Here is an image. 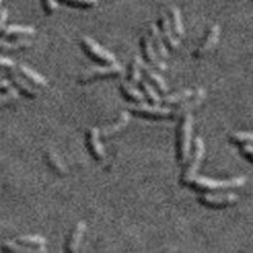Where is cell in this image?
I'll return each instance as SVG.
<instances>
[{"label": "cell", "mask_w": 253, "mask_h": 253, "mask_svg": "<svg viewBox=\"0 0 253 253\" xmlns=\"http://www.w3.org/2000/svg\"><path fill=\"white\" fill-rule=\"evenodd\" d=\"M14 241L20 245L27 246V247L35 248L37 252H47L46 238L42 236H37V234H35V236H20L17 237Z\"/></svg>", "instance_id": "cell-21"}, {"label": "cell", "mask_w": 253, "mask_h": 253, "mask_svg": "<svg viewBox=\"0 0 253 253\" xmlns=\"http://www.w3.org/2000/svg\"><path fill=\"white\" fill-rule=\"evenodd\" d=\"M100 129L96 126H91L86 132V144L90 151V155L96 161H104L105 160V148L100 141Z\"/></svg>", "instance_id": "cell-12"}, {"label": "cell", "mask_w": 253, "mask_h": 253, "mask_svg": "<svg viewBox=\"0 0 253 253\" xmlns=\"http://www.w3.org/2000/svg\"><path fill=\"white\" fill-rule=\"evenodd\" d=\"M141 44L142 51H143V56L144 58H146L147 62L150 63L152 67L157 69L158 71H165V70L167 69L166 63H165V61L158 56L157 51H156L155 46H153L152 40H151L150 33L142 36Z\"/></svg>", "instance_id": "cell-11"}, {"label": "cell", "mask_w": 253, "mask_h": 253, "mask_svg": "<svg viewBox=\"0 0 253 253\" xmlns=\"http://www.w3.org/2000/svg\"><path fill=\"white\" fill-rule=\"evenodd\" d=\"M193 94H194V90H190V89L180 90V91L173 92V94H166L164 98H162L161 104H164L165 107H175V105H177V104L182 103L184 100L189 99Z\"/></svg>", "instance_id": "cell-24"}, {"label": "cell", "mask_w": 253, "mask_h": 253, "mask_svg": "<svg viewBox=\"0 0 253 253\" xmlns=\"http://www.w3.org/2000/svg\"><path fill=\"white\" fill-rule=\"evenodd\" d=\"M121 92L126 100L132 103H141L144 101V94L137 89L135 85H133L129 80H124L121 83Z\"/></svg>", "instance_id": "cell-20"}, {"label": "cell", "mask_w": 253, "mask_h": 253, "mask_svg": "<svg viewBox=\"0 0 253 253\" xmlns=\"http://www.w3.org/2000/svg\"><path fill=\"white\" fill-rule=\"evenodd\" d=\"M124 74V70L121 63L115 62L110 65H103V66L89 67L84 70L83 74L79 76V83L80 84H90L92 81L100 80V79L118 78Z\"/></svg>", "instance_id": "cell-4"}, {"label": "cell", "mask_w": 253, "mask_h": 253, "mask_svg": "<svg viewBox=\"0 0 253 253\" xmlns=\"http://www.w3.org/2000/svg\"><path fill=\"white\" fill-rule=\"evenodd\" d=\"M193 122L191 113H186L180 118L177 126V143H176V158L180 166H185L193 150Z\"/></svg>", "instance_id": "cell-1"}, {"label": "cell", "mask_w": 253, "mask_h": 253, "mask_svg": "<svg viewBox=\"0 0 253 253\" xmlns=\"http://www.w3.org/2000/svg\"><path fill=\"white\" fill-rule=\"evenodd\" d=\"M239 152H241L242 156H245V157H247L248 160H251V161L253 162V143L241 146Z\"/></svg>", "instance_id": "cell-33"}, {"label": "cell", "mask_w": 253, "mask_h": 253, "mask_svg": "<svg viewBox=\"0 0 253 253\" xmlns=\"http://www.w3.org/2000/svg\"><path fill=\"white\" fill-rule=\"evenodd\" d=\"M8 9H1L0 10V32L3 31V28L5 27L6 20H8Z\"/></svg>", "instance_id": "cell-35"}, {"label": "cell", "mask_w": 253, "mask_h": 253, "mask_svg": "<svg viewBox=\"0 0 253 253\" xmlns=\"http://www.w3.org/2000/svg\"><path fill=\"white\" fill-rule=\"evenodd\" d=\"M17 71L19 72L20 75L24 76L28 81H31L35 86L37 87H46L47 86V79L44 76H42L41 74H38L37 71H35L33 69L28 67L27 65H17Z\"/></svg>", "instance_id": "cell-19"}, {"label": "cell", "mask_w": 253, "mask_h": 253, "mask_svg": "<svg viewBox=\"0 0 253 253\" xmlns=\"http://www.w3.org/2000/svg\"><path fill=\"white\" fill-rule=\"evenodd\" d=\"M247 178L245 176L238 177L227 178V180H214V178L205 177V176H196L190 184V187H193L196 191L200 193H213V191H223V190L238 189L245 186Z\"/></svg>", "instance_id": "cell-2"}, {"label": "cell", "mask_w": 253, "mask_h": 253, "mask_svg": "<svg viewBox=\"0 0 253 253\" xmlns=\"http://www.w3.org/2000/svg\"><path fill=\"white\" fill-rule=\"evenodd\" d=\"M85 230H86V224L85 221H78L76 225L71 229L69 237H67L66 241V251L67 253H76L80 248L81 239H83L84 234H85Z\"/></svg>", "instance_id": "cell-14"}, {"label": "cell", "mask_w": 253, "mask_h": 253, "mask_svg": "<svg viewBox=\"0 0 253 253\" xmlns=\"http://www.w3.org/2000/svg\"><path fill=\"white\" fill-rule=\"evenodd\" d=\"M198 202L211 209H223L236 205L238 196L233 193H203L199 195Z\"/></svg>", "instance_id": "cell-7"}, {"label": "cell", "mask_w": 253, "mask_h": 253, "mask_svg": "<svg viewBox=\"0 0 253 253\" xmlns=\"http://www.w3.org/2000/svg\"><path fill=\"white\" fill-rule=\"evenodd\" d=\"M0 250L4 251V252H15V253H31V252H37L35 248L27 247L24 245H20L18 242L13 241H6L4 242L3 245L0 246Z\"/></svg>", "instance_id": "cell-29"}, {"label": "cell", "mask_w": 253, "mask_h": 253, "mask_svg": "<svg viewBox=\"0 0 253 253\" xmlns=\"http://www.w3.org/2000/svg\"><path fill=\"white\" fill-rule=\"evenodd\" d=\"M128 109L135 115L147 119H169L172 118V109L167 107H160L155 104H146L143 101L141 103H133L128 107Z\"/></svg>", "instance_id": "cell-6"}, {"label": "cell", "mask_w": 253, "mask_h": 253, "mask_svg": "<svg viewBox=\"0 0 253 253\" xmlns=\"http://www.w3.org/2000/svg\"><path fill=\"white\" fill-rule=\"evenodd\" d=\"M148 31H150L151 40H152L153 46H155L158 56H160L164 61L167 60V58H169V51H167L169 47H167L166 43H165L164 37H162L160 28H158L155 23H151L150 26H148Z\"/></svg>", "instance_id": "cell-18"}, {"label": "cell", "mask_w": 253, "mask_h": 253, "mask_svg": "<svg viewBox=\"0 0 253 253\" xmlns=\"http://www.w3.org/2000/svg\"><path fill=\"white\" fill-rule=\"evenodd\" d=\"M143 61L139 56H134L132 58L130 63V71H129V81L137 86V84L141 83L142 80V71H143Z\"/></svg>", "instance_id": "cell-27"}, {"label": "cell", "mask_w": 253, "mask_h": 253, "mask_svg": "<svg viewBox=\"0 0 253 253\" xmlns=\"http://www.w3.org/2000/svg\"><path fill=\"white\" fill-rule=\"evenodd\" d=\"M139 84H141V87H142V91H143V94H144V98L150 101L151 104H155V105H160V104H161V101H162V98L160 96L157 89L153 86L152 84L147 80V79H143V80H141V83H139Z\"/></svg>", "instance_id": "cell-26"}, {"label": "cell", "mask_w": 253, "mask_h": 253, "mask_svg": "<svg viewBox=\"0 0 253 253\" xmlns=\"http://www.w3.org/2000/svg\"><path fill=\"white\" fill-rule=\"evenodd\" d=\"M36 29L33 27L29 26H18V24H10V26H5L3 31L0 32V37L9 38H27L35 36Z\"/></svg>", "instance_id": "cell-16"}, {"label": "cell", "mask_w": 253, "mask_h": 253, "mask_svg": "<svg viewBox=\"0 0 253 253\" xmlns=\"http://www.w3.org/2000/svg\"><path fill=\"white\" fill-rule=\"evenodd\" d=\"M229 142L232 144H237V146L253 143V132H248V130L233 132L229 135Z\"/></svg>", "instance_id": "cell-28"}, {"label": "cell", "mask_w": 253, "mask_h": 253, "mask_svg": "<svg viewBox=\"0 0 253 253\" xmlns=\"http://www.w3.org/2000/svg\"><path fill=\"white\" fill-rule=\"evenodd\" d=\"M18 98H19V91L15 87L6 90V92L4 94H0V110L14 104Z\"/></svg>", "instance_id": "cell-30"}, {"label": "cell", "mask_w": 253, "mask_h": 253, "mask_svg": "<svg viewBox=\"0 0 253 253\" xmlns=\"http://www.w3.org/2000/svg\"><path fill=\"white\" fill-rule=\"evenodd\" d=\"M6 75H8L9 80L12 81L14 87L20 92V94H23L24 96H27V98L29 99H36L40 96V89H38L37 86H35L31 81L27 80L24 76L20 75L17 70H8V74H6Z\"/></svg>", "instance_id": "cell-8"}, {"label": "cell", "mask_w": 253, "mask_h": 253, "mask_svg": "<svg viewBox=\"0 0 253 253\" xmlns=\"http://www.w3.org/2000/svg\"><path fill=\"white\" fill-rule=\"evenodd\" d=\"M1 4H3V0H0V6H1ZM1 10V9H0Z\"/></svg>", "instance_id": "cell-36"}, {"label": "cell", "mask_w": 253, "mask_h": 253, "mask_svg": "<svg viewBox=\"0 0 253 253\" xmlns=\"http://www.w3.org/2000/svg\"><path fill=\"white\" fill-rule=\"evenodd\" d=\"M42 8L47 15H52L57 10V1L56 0H41Z\"/></svg>", "instance_id": "cell-32"}, {"label": "cell", "mask_w": 253, "mask_h": 253, "mask_svg": "<svg viewBox=\"0 0 253 253\" xmlns=\"http://www.w3.org/2000/svg\"><path fill=\"white\" fill-rule=\"evenodd\" d=\"M33 42L28 38H3L0 37V52H15L32 47Z\"/></svg>", "instance_id": "cell-17"}, {"label": "cell", "mask_w": 253, "mask_h": 253, "mask_svg": "<svg viewBox=\"0 0 253 253\" xmlns=\"http://www.w3.org/2000/svg\"><path fill=\"white\" fill-rule=\"evenodd\" d=\"M80 44L84 48V51L86 52L92 60L98 61V62L103 63V65H110V63L117 62V58H115V56L113 55L112 52L108 51L107 48H104L96 41L87 37V36H84V37L80 38Z\"/></svg>", "instance_id": "cell-5"}, {"label": "cell", "mask_w": 253, "mask_h": 253, "mask_svg": "<svg viewBox=\"0 0 253 253\" xmlns=\"http://www.w3.org/2000/svg\"><path fill=\"white\" fill-rule=\"evenodd\" d=\"M15 67H17V65H15L14 61L10 60V58H8V57H3V56H0V69L12 70V69H15Z\"/></svg>", "instance_id": "cell-34"}, {"label": "cell", "mask_w": 253, "mask_h": 253, "mask_svg": "<svg viewBox=\"0 0 253 253\" xmlns=\"http://www.w3.org/2000/svg\"><path fill=\"white\" fill-rule=\"evenodd\" d=\"M219 37H220V27H219V24H213L209 28V31H208L207 36L204 37L202 43L199 44V47L194 52V57L202 58L207 56L216 46Z\"/></svg>", "instance_id": "cell-13"}, {"label": "cell", "mask_w": 253, "mask_h": 253, "mask_svg": "<svg viewBox=\"0 0 253 253\" xmlns=\"http://www.w3.org/2000/svg\"><path fill=\"white\" fill-rule=\"evenodd\" d=\"M169 18H170L171 26H172L173 32H175V35L177 36L180 40L185 36V31H184V24H182V18H181V13L178 10L177 6L175 5H170L169 6Z\"/></svg>", "instance_id": "cell-23"}, {"label": "cell", "mask_w": 253, "mask_h": 253, "mask_svg": "<svg viewBox=\"0 0 253 253\" xmlns=\"http://www.w3.org/2000/svg\"><path fill=\"white\" fill-rule=\"evenodd\" d=\"M130 122V115L128 112H122L121 115H119L118 118H117V121L113 122L112 124H109V126H104V128H101L100 129V135L101 138H110L112 135L117 134V133L121 132L122 129H124L128 124H129Z\"/></svg>", "instance_id": "cell-15"}, {"label": "cell", "mask_w": 253, "mask_h": 253, "mask_svg": "<svg viewBox=\"0 0 253 253\" xmlns=\"http://www.w3.org/2000/svg\"><path fill=\"white\" fill-rule=\"evenodd\" d=\"M61 3L80 9H90L98 5V0H60Z\"/></svg>", "instance_id": "cell-31"}, {"label": "cell", "mask_w": 253, "mask_h": 253, "mask_svg": "<svg viewBox=\"0 0 253 253\" xmlns=\"http://www.w3.org/2000/svg\"><path fill=\"white\" fill-rule=\"evenodd\" d=\"M44 158H46L47 164L51 167L52 170L55 171L57 175L60 176H66L67 175V167L66 165L63 164L60 156L55 152L53 150H47L44 153Z\"/></svg>", "instance_id": "cell-22"}, {"label": "cell", "mask_w": 253, "mask_h": 253, "mask_svg": "<svg viewBox=\"0 0 253 253\" xmlns=\"http://www.w3.org/2000/svg\"><path fill=\"white\" fill-rule=\"evenodd\" d=\"M160 31H161L165 43L169 47V49L176 51L180 47V38L175 35L170 18H169V13L165 9H161V12H160Z\"/></svg>", "instance_id": "cell-9"}, {"label": "cell", "mask_w": 253, "mask_h": 253, "mask_svg": "<svg viewBox=\"0 0 253 253\" xmlns=\"http://www.w3.org/2000/svg\"><path fill=\"white\" fill-rule=\"evenodd\" d=\"M205 156V143L200 137H196L194 141V147L189 156V160L185 165L181 173V184L190 186L194 178L198 176V171Z\"/></svg>", "instance_id": "cell-3"}, {"label": "cell", "mask_w": 253, "mask_h": 253, "mask_svg": "<svg viewBox=\"0 0 253 253\" xmlns=\"http://www.w3.org/2000/svg\"><path fill=\"white\" fill-rule=\"evenodd\" d=\"M207 96V92H205V90L203 89V87H199V89L194 90V94L190 96L189 99H186V100H184L182 103L177 104V105H175L172 109V119H176V118H181L182 115L186 114V113H190V110L191 109H195V108H198L200 104L203 103V100H204V98Z\"/></svg>", "instance_id": "cell-10"}, {"label": "cell", "mask_w": 253, "mask_h": 253, "mask_svg": "<svg viewBox=\"0 0 253 253\" xmlns=\"http://www.w3.org/2000/svg\"><path fill=\"white\" fill-rule=\"evenodd\" d=\"M143 74H144V78L152 84L160 94L166 95L167 92H169V87H167L166 83H165L164 79L158 75V74H156L155 71H152V70L148 69V67L146 66H143Z\"/></svg>", "instance_id": "cell-25"}]
</instances>
